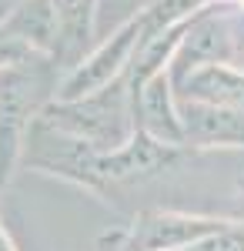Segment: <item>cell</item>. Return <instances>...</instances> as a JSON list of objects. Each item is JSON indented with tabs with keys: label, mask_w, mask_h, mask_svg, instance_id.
Masks as SVG:
<instances>
[{
	"label": "cell",
	"mask_w": 244,
	"mask_h": 251,
	"mask_svg": "<svg viewBox=\"0 0 244 251\" xmlns=\"http://www.w3.org/2000/svg\"><path fill=\"white\" fill-rule=\"evenodd\" d=\"M40 121L71 137H80L84 144H91L100 154L124 148L141 131L127 74L121 80H114L111 87L97 91V94L77 97V100H50L44 107Z\"/></svg>",
	"instance_id": "6da1fadb"
},
{
	"label": "cell",
	"mask_w": 244,
	"mask_h": 251,
	"mask_svg": "<svg viewBox=\"0 0 244 251\" xmlns=\"http://www.w3.org/2000/svg\"><path fill=\"white\" fill-rule=\"evenodd\" d=\"M54 67L57 60L40 57L0 71V188L10 181L14 168L27 151L30 127L37 124L44 107L54 100L50 97Z\"/></svg>",
	"instance_id": "7a4b0ae2"
},
{
	"label": "cell",
	"mask_w": 244,
	"mask_h": 251,
	"mask_svg": "<svg viewBox=\"0 0 244 251\" xmlns=\"http://www.w3.org/2000/svg\"><path fill=\"white\" fill-rule=\"evenodd\" d=\"M141 40H144V14L121 24L97 50H91L87 57L77 60L67 71V77L57 84L54 100H77V97H87V94H97V91L111 87L114 80H121L131 71Z\"/></svg>",
	"instance_id": "3957f363"
},
{
	"label": "cell",
	"mask_w": 244,
	"mask_h": 251,
	"mask_svg": "<svg viewBox=\"0 0 244 251\" xmlns=\"http://www.w3.org/2000/svg\"><path fill=\"white\" fill-rule=\"evenodd\" d=\"M174 157H177V148H171L164 141L137 131L124 148L107 151V154L97 151L94 161H91V181H87V188L104 191V188H117V184L147 181L154 174H161L164 168H171Z\"/></svg>",
	"instance_id": "277c9868"
},
{
	"label": "cell",
	"mask_w": 244,
	"mask_h": 251,
	"mask_svg": "<svg viewBox=\"0 0 244 251\" xmlns=\"http://www.w3.org/2000/svg\"><path fill=\"white\" fill-rule=\"evenodd\" d=\"M231 57H234V27H231V17H224V14H197L188 24L184 44H181L177 57L171 64V80L177 87L188 74L201 71L207 64H227Z\"/></svg>",
	"instance_id": "5b68a950"
},
{
	"label": "cell",
	"mask_w": 244,
	"mask_h": 251,
	"mask_svg": "<svg viewBox=\"0 0 244 251\" xmlns=\"http://www.w3.org/2000/svg\"><path fill=\"white\" fill-rule=\"evenodd\" d=\"M231 228L227 221L218 218H201V214H177V211H150L137 221L134 228V241L141 251H181L201 241L207 234H218Z\"/></svg>",
	"instance_id": "8992f818"
},
{
	"label": "cell",
	"mask_w": 244,
	"mask_h": 251,
	"mask_svg": "<svg viewBox=\"0 0 244 251\" xmlns=\"http://www.w3.org/2000/svg\"><path fill=\"white\" fill-rule=\"evenodd\" d=\"M134 104H137V127L144 134L157 137V141H164L171 148L188 144L184 124H181V97H177L174 80H171V71L150 77L134 94Z\"/></svg>",
	"instance_id": "52a82bcc"
},
{
	"label": "cell",
	"mask_w": 244,
	"mask_h": 251,
	"mask_svg": "<svg viewBox=\"0 0 244 251\" xmlns=\"http://www.w3.org/2000/svg\"><path fill=\"white\" fill-rule=\"evenodd\" d=\"M0 24L10 34H17L24 44H30L37 54L57 60L60 40H64V20L57 14L54 0H17V7Z\"/></svg>",
	"instance_id": "ba28073f"
},
{
	"label": "cell",
	"mask_w": 244,
	"mask_h": 251,
	"mask_svg": "<svg viewBox=\"0 0 244 251\" xmlns=\"http://www.w3.org/2000/svg\"><path fill=\"white\" fill-rule=\"evenodd\" d=\"M181 124H184L188 144H234V148H244V111L181 97Z\"/></svg>",
	"instance_id": "9c48e42d"
},
{
	"label": "cell",
	"mask_w": 244,
	"mask_h": 251,
	"mask_svg": "<svg viewBox=\"0 0 244 251\" xmlns=\"http://www.w3.org/2000/svg\"><path fill=\"white\" fill-rule=\"evenodd\" d=\"M177 97L244 111V71L231 67V64H207L177 84Z\"/></svg>",
	"instance_id": "30bf717a"
},
{
	"label": "cell",
	"mask_w": 244,
	"mask_h": 251,
	"mask_svg": "<svg viewBox=\"0 0 244 251\" xmlns=\"http://www.w3.org/2000/svg\"><path fill=\"white\" fill-rule=\"evenodd\" d=\"M57 14L64 20V40H60V54L57 60H71L74 67L80 47L91 40L94 34V14H97V0H54Z\"/></svg>",
	"instance_id": "8fae6325"
},
{
	"label": "cell",
	"mask_w": 244,
	"mask_h": 251,
	"mask_svg": "<svg viewBox=\"0 0 244 251\" xmlns=\"http://www.w3.org/2000/svg\"><path fill=\"white\" fill-rule=\"evenodd\" d=\"M211 0H150L147 7L141 10L144 14V37H154L161 30L171 27H181L194 20L197 14H204V7Z\"/></svg>",
	"instance_id": "7c38bea8"
},
{
	"label": "cell",
	"mask_w": 244,
	"mask_h": 251,
	"mask_svg": "<svg viewBox=\"0 0 244 251\" xmlns=\"http://www.w3.org/2000/svg\"><path fill=\"white\" fill-rule=\"evenodd\" d=\"M40 57H44V54H37L30 44H24L17 34H10V30L0 24V71H3V67H17V64H30V60H40Z\"/></svg>",
	"instance_id": "4fadbf2b"
},
{
	"label": "cell",
	"mask_w": 244,
	"mask_h": 251,
	"mask_svg": "<svg viewBox=\"0 0 244 251\" xmlns=\"http://www.w3.org/2000/svg\"><path fill=\"white\" fill-rule=\"evenodd\" d=\"M181 251H244V231L241 228H224L218 234H207L201 241H194Z\"/></svg>",
	"instance_id": "5bb4252c"
},
{
	"label": "cell",
	"mask_w": 244,
	"mask_h": 251,
	"mask_svg": "<svg viewBox=\"0 0 244 251\" xmlns=\"http://www.w3.org/2000/svg\"><path fill=\"white\" fill-rule=\"evenodd\" d=\"M0 251H14V245L7 241V231H3V228H0Z\"/></svg>",
	"instance_id": "9a60e30c"
}]
</instances>
